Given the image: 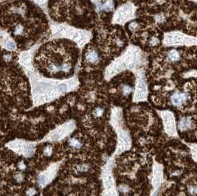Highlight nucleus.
I'll list each match as a JSON object with an SVG mask.
<instances>
[{"mask_svg":"<svg viewBox=\"0 0 197 196\" xmlns=\"http://www.w3.org/2000/svg\"><path fill=\"white\" fill-rule=\"evenodd\" d=\"M78 58V49L69 41L55 40L43 45L36 58L38 69L45 75L64 77L72 74Z\"/></svg>","mask_w":197,"mask_h":196,"instance_id":"nucleus-1","label":"nucleus"},{"mask_svg":"<svg viewBox=\"0 0 197 196\" xmlns=\"http://www.w3.org/2000/svg\"><path fill=\"white\" fill-rule=\"evenodd\" d=\"M84 58L88 64H98L101 61L100 52H98V50L95 47L90 46L87 49L86 52H85Z\"/></svg>","mask_w":197,"mask_h":196,"instance_id":"nucleus-2","label":"nucleus"},{"mask_svg":"<svg viewBox=\"0 0 197 196\" xmlns=\"http://www.w3.org/2000/svg\"><path fill=\"white\" fill-rule=\"evenodd\" d=\"M188 99H189V95H188V94L185 92H180V91L175 92L170 97L172 104L175 106H178V107L185 104V103L187 102Z\"/></svg>","mask_w":197,"mask_h":196,"instance_id":"nucleus-3","label":"nucleus"},{"mask_svg":"<svg viewBox=\"0 0 197 196\" xmlns=\"http://www.w3.org/2000/svg\"><path fill=\"white\" fill-rule=\"evenodd\" d=\"M191 125H192V121L191 120L190 118H187V117L182 118L179 121V128L180 130H182V131H185V130H187L188 128H190Z\"/></svg>","mask_w":197,"mask_h":196,"instance_id":"nucleus-4","label":"nucleus"},{"mask_svg":"<svg viewBox=\"0 0 197 196\" xmlns=\"http://www.w3.org/2000/svg\"><path fill=\"white\" fill-rule=\"evenodd\" d=\"M165 124L167 127V130L170 133H173L175 131V128H174V122L173 121L171 116L169 115V117L168 116V119H165Z\"/></svg>","mask_w":197,"mask_h":196,"instance_id":"nucleus-5","label":"nucleus"},{"mask_svg":"<svg viewBox=\"0 0 197 196\" xmlns=\"http://www.w3.org/2000/svg\"><path fill=\"white\" fill-rule=\"evenodd\" d=\"M69 144L73 148H80L82 146V143L78 139H75V138L71 139L69 141Z\"/></svg>","mask_w":197,"mask_h":196,"instance_id":"nucleus-6","label":"nucleus"},{"mask_svg":"<svg viewBox=\"0 0 197 196\" xmlns=\"http://www.w3.org/2000/svg\"><path fill=\"white\" fill-rule=\"evenodd\" d=\"M103 111H104L103 108H102L101 107H98V108H96L93 111V114H94V116H95L97 117H99L103 115Z\"/></svg>","mask_w":197,"mask_h":196,"instance_id":"nucleus-7","label":"nucleus"},{"mask_svg":"<svg viewBox=\"0 0 197 196\" xmlns=\"http://www.w3.org/2000/svg\"><path fill=\"white\" fill-rule=\"evenodd\" d=\"M78 170L80 172H86L89 170V165L86 164H81L78 167Z\"/></svg>","mask_w":197,"mask_h":196,"instance_id":"nucleus-8","label":"nucleus"},{"mask_svg":"<svg viewBox=\"0 0 197 196\" xmlns=\"http://www.w3.org/2000/svg\"><path fill=\"white\" fill-rule=\"evenodd\" d=\"M52 151H53L52 147L50 146V145H48V146H47L46 148H44V153L46 155V156H50L51 153H52Z\"/></svg>","mask_w":197,"mask_h":196,"instance_id":"nucleus-9","label":"nucleus"},{"mask_svg":"<svg viewBox=\"0 0 197 196\" xmlns=\"http://www.w3.org/2000/svg\"><path fill=\"white\" fill-rule=\"evenodd\" d=\"M6 46L7 49H9V50H13L16 45H15L14 42L12 41H8L6 42Z\"/></svg>","mask_w":197,"mask_h":196,"instance_id":"nucleus-10","label":"nucleus"},{"mask_svg":"<svg viewBox=\"0 0 197 196\" xmlns=\"http://www.w3.org/2000/svg\"><path fill=\"white\" fill-rule=\"evenodd\" d=\"M38 181H39V184H42V185H44L46 183H47V178H45V176L44 175H41L38 178Z\"/></svg>","mask_w":197,"mask_h":196,"instance_id":"nucleus-11","label":"nucleus"},{"mask_svg":"<svg viewBox=\"0 0 197 196\" xmlns=\"http://www.w3.org/2000/svg\"><path fill=\"white\" fill-rule=\"evenodd\" d=\"M196 186H190L189 187V191H190V192L191 193V194H193V195H196Z\"/></svg>","mask_w":197,"mask_h":196,"instance_id":"nucleus-12","label":"nucleus"},{"mask_svg":"<svg viewBox=\"0 0 197 196\" xmlns=\"http://www.w3.org/2000/svg\"><path fill=\"white\" fill-rule=\"evenodd\" d=\"M120 191L122 192H127V187L126 186H120Z\"/></svg>","mask_w":197,"mask_h":196,"instance_id":"nucleus-13","label":"nucleus"}]
</instances>
